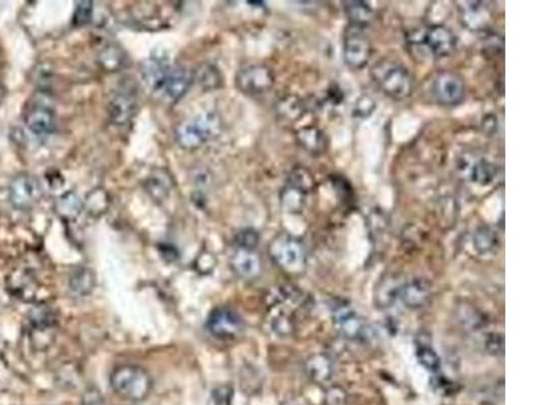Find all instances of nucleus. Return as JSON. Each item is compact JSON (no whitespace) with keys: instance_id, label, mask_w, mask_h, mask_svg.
I'll return each mask as SVG.
<instances>
[{"instance_id":"f3484780","label":"nucleus","mask_w":539,"mask_h":405,"mask_svg":"<svg viewBox=\"0 0 539 405\" xmlns=\"http://www.w3.org/2000/svg\"><path fill=\"white\" fill-rule=\"evenodd\" d=\"M231 268L236 276L243 280H255L262 273V259L255 253V250L237 249L231 258Z\"/></svg>"},{"instance_id":"c9c22d12","label":"nucleus","mask_w":539,"mask_h":405,"mask_svg":"<svg viewBox=\"0 0 539 405\" xmlns=\"http://www.w3.org/2000/svg\"><path fill=\"white\" fill-rule=\"evenodd\" d=\"M259 240H260L259 233L253 228L240 230L234 237L237 249H244V250H255L259 245Z\"/></svg>"},{"instance_id":"a19ab883","label":"nucleus","mask_w":539,"mask_h":405,"mask_svg":"<svg viewBox=\"0 0 539 405\" xmlns=\"http://www.w3.org/2000/svg\"><path fill=\"white\" fill-rule=\"evenodd\" d=\"M234 390L230 385L216 387L214 390V400L216 405H232Z\"/></svg>"},{"instance_id":"f704fd0d","label":"nucleus","mask_w":539,"mask_h":405,"mask_svg":"<svg viewBox=\"0 0 539 405\" xmlns=\"http://www.w3.org/2000/svg\"><path fill=\"white\" fill-rule=\"evenodd\" d=\"M416 357L421 365L430 371H437L441 366L438 354L429 345H421L416 350Z\"/></svg>"},{"instance_id":"f03ea898","label":"nucleus","mask_w":539,"mask_h":405,"mask_svg":"<svg viewBox=\"0 0 539 405\" xmlns=\"http://www.w3.org/2000/svg\"><path fill=\"white\" fill-rule=\"evenodd\" d=\"M109 384L115 394L120 399L139 403L148 397L153 387V380L146 369L126 364L113 369L109 377Z\"/></svg>"},{"instance_id":"ea45409f","label":"nucleus","mask_w":539,"mask_h":405,"mask_svg":"<svg viewBox=\"0 0 539 405\" xmlns=\"http://www.w3.org/2000/svg\"><path fill=\"white\" fill-rule=\"evenodd\" d=\"M485 348H486L488 352H491L493 355L503 354V336L499 335V334H489V335H486V338H485Z\"/></svg>"},{"instance_id":"4468645a","label":"nucleus","mask_w":539,"mask_h":405,"mask_svg":"<svg viewBox=\"0 0 539 405\" xmlns=\"http://www.w3.org/2000/svg\"><path fill=\"white\" fill-rule=\"evenodd\" d=\"M431 298V285L425 280L415 277L403 281L399 291V298L407 308L418 310L425 307Z\"/></svg>"},{"instance_id":"dca6fc26","label":"nucleus","mask_w":539,"mask_h":405,"mask_svg":"<svg viewBox=\"0 0 539 405\" xmlns=\"http://www.w3.org/2000/svg\"><path fill=\"white\" fill-rule=\"evenodd\" d=\"M26 320L33 341H36L38 336L39 342H42V338L45 336L50 339V332L53 331L55 327V315L49 307L39 304L29 313Z\"/></svg>"},{"instance_id":"ddd939ff","label":"nucleus","mask_w":539,"mask_h":405,"mask_svg":"<svg viewBox=\"0 0 539 405\" xmlns=\"http://www.w3.org/2000/svg\"><path fill=\"white\" fill-rule=\"evenodd\" d=\"M136 96L128 90L115 93L108 103V118L112 125L119 128L128 125L136 115Z\"/></svg>"},{"instance_id":"5701e85b","label":"nucleus","mask_w":539,"mask_h":405,"mask_svg":"<svg viewBox=\"0 0 539 405\" xmlns=\"http://www.w3.org/2000/svg\"><path fill=\"white\" fill-rule=\"evenodd\" d=\"M460 6V15L463 23L470 30L484 29L489 20V11L484 3L480 1H464Z\"/></svg>"},{"instance_id":"7c9ffc66","label":"nucleus","mask_w":539,"mask_h":405,"mask_svg":"<svg viewBox=\"0 0 539 405\" xmlns=\"http://www.w3.org/2000/svg\"><path fill=\"white\" fill-rule=\"evenodd\" d=\"M170 179L167 174L158 172L147 177L144 181V189L148 196L155 202H163L170 193Z\"/></svg>"},{"instance_id":"9d476101","label":"nucleus","mask_w":539,"mask_h":405,"mask_svg":"<svg viewBox=\"0 0 539 405\" xmlns=\"http://www.w3.org/2000/svg\"><path fill=\"white\" fill-rule=\"evenodd\" d=\"M433 95L435 100L447 107H454L463 103L467 95L465 81L454 72H441L433 83Z\"/></svg>"},{"instance_id":"473e14b6","label":"nucleus","mask_w":539,"mask_h":405,"mask_svg":"<svg viewBox=\"0 0 539 405\" xmlns=\"http://www.w3.org/2000/svg\"><path fill=\"white\" fill-rule=\"evenodd\" d=\"M83 202H84V208L92 217H100L107 212L109 207V195L103 188H96L90 191Z\"/></svg>"},{"instance_id":"1a4fd4ad","label":"nucleus","mask_w":539,"mask_h":405,"mask_svg":"<svg viewBox=\"0 0 539 405\" xmlns=\"http://www.w3.org/2000/svg\"><path fill=\"white\" fill-rule=\"evenodd\" d=\"M275 84L272 71L266 65H247L236 74V87L248 96L269 92Z\"/></svg>"},{"instance_id":"393cba45","label":"nucleus","mask_w":539,"mask_h":405,"mask_svg":"<svg viewBox=\"0 0 539 405\" xmlns=\"http://www.w3.org/2000/svg\"><path fill=\"white\" fill-rule=\"evenodd\" d=\"M403 280L398 276L384 277L377 284L375 291V304L379 308L384 310L391 307L399 298V291Z\"/></svg>"},{"instance_id":"2eb2a0df","label":"nucleus","mask_w":539,"mask_h":405,"mask_svg":"<svg viewBox=\"0 0 539 405\" xmlns=\"http://www.w3.org/2000/svg\"><path fill=\"white\" fill-rule=\"evenodd\" d=\"M193 81L192 74L183 67H169L157 92H162L170 100H178L188 92Z\"/></svg>"},{"instance_id":"37998d69","label":"nucleus","mask_w":539,"mask_h":405,"mask_svg":"<svg viewBox=\"0 0 539 405\" xmlns=\"http://www.w3.org/2000/svg\"><path fill=\"white\" fill-rule=\"evenodd\" d=\"M4 95H6V91H4L3 85L0 84V103H1V102H3V99H4Z\"/></svg>"},{"instance_id":"4be33fe9","label":"nucleus","mask_w":539,"mask_h":405,"mask_svg":"<svg viewBox=\"0 0 539 405\" xmlns=\"http://www.w3.org/2000/svg\"><path fill=\"white\" fill-rule=\"evenodd\" d=\"M306 376L316 384H325L330 381L335 373L333 361L326 354H314L309 357L305 362Z\"/></svg>"},{"instance_id":"9b49d317","label":"nucleus","mask_w":539,"mask_h":405,"mask_svg":"<svg viewBox=\"0 0 539 405\" xmlns=\"http://www.w3.org/2000/svg\"><path fill=\"white\" fill-rule=\"evenodd\" d=\"M10 202L17 210H29L39 202L42 196V186L36 177L30 174H19L8 189Z\"/></svg>"},{"instance_id":"412c9836","label":"nucleus","mask_w":539,"mask_h":405,"mask_svg":"<svg viewBox=\"0 0 539 405\" xmlns=\"http://www.w3.org/2000/svg\"><path fill=\"white\" fill-rule=\"evenodd\" d=\"M26 126L36 137H46L54 130L53 111L45 106H36L26 115Z\"/></svg>"},{"instance_id":"c03bdc74","label":"nucleus","mask_w":539,"mask_h":405,"mask_svg":"<svg viewBox=\"0 0 539 405\" xmlns=\"http://www.w3.org/2000/svg\"><path fill=\"white\" fill-rule=\"evenodd\" d=\"M284 405H297V404H293V403H286V404H284Z\"/></svg>"},{"instance_id":"f8f14e48","label":"nucleus","mask_w":539,"mask_h":405,"mask_svg":"<svg viewBox=\"0 0 539 405\" xmlns=\"http://www.w3.org/2000/svg\"><path fill=\"white\" fill-rule=\"evenodd\" d=\"M206 327L215 338L231 341L240 335L243 322L240 316L230 308H216L208 317Z\"/></svg>"},{"instance_id":"b1692460","label":"nucleus","mask_w":539,"mask_h":405,"mask_svg":"<svg viewBox=\"0 0 539 405\" xmlns=\"http://www.w3.org/2000/svg\"><path fill=\"white\" fill-rule=\"evenodd\" d=\"M342 6L351 27L364 30L367 26L372 23L375 14L368 3L354 0V1H344Z\"/></svg>"},{"instance_id":"4c0bfd02","label":"nucleus","mask_w":539,"mask_h":405,"mask_svg":"<svg viewBox=\"0 0 539 405\" xmlns=\"http://www.w3.org/2000/svg\"><path fill=\"white\" fill-rule=\"evenodd\" d=\"M271 330L275 332V334L281 335V336L290 335V334L293 332V330H294L293 319L288 316V313H276V315L271 319Z\"/></svg>"},{"instance_id":"c756f323","label":"nucleus","mask_w":539,"mask_h":405,"mask_svg":"<svg viewBox=\"0 0 539 405\" xmlns=\"http://www.w3.org/2000/svg\"><path fill=\"white\" fill-rule=\"evenodd\" d=\"M96 285L94 273L88 268H77L69 277V289L74 295L88 296Z\"/></svg>"},{"instance_id":"58836bf2","label":"nucleus","mask_w":539,"mask_h":405,"mask_svg":"<svg viewBox=\"0 0 539 405\" xmlns=\"http://www.w3.org/2000/svg\"><path fill=\"white\" fill-rule=\"evenodd\" d=\"M346 392L342 387H332L326 390V405H346Z\"/></svg>"},{"instance_id":"bb28decb","label":"nucleus","mask_w":539,"mask_h":405,"mask_svg":"<svg viewBox=\"0 0 539 405\" xmlns=\"http://www.w3.org/2000/svg\"><path fill=\"white\" fill-rule=\"evenodd\" d=\"M305 114V103L302 99H300L295 95L284 96L276 103V115L281 122L285 123H295L298 122Z\"/></svg>"},{"instance_id":"6ab92c4d","label":"nucleus","mask_w":539,"mask_h":405,"mask_svg":"<svg viewBox=\"0 0 539 405\" xmlns=\"http://www.w3.org/2000/svg\"><path fill=\"white\" fill-rule=\"evenodd\" d=\"M39 288L36 276L29 270H15L8 277V289L20 300L36 301Z\"/></svg>"},{"instance_id":"0eeeda50","label":"nucleus","mask_w":539,"mask_h":405,"mask_svg":"<svg viewBox=\"0 0 539 405\" xmlns=\"http://www.w3.org/2000/svg\"><path fill=\"white\" fill-rule=\"evenodd\" d=\"M372 55V46L364 30L351 27L346 30L342 46L345 65L352 71H360L367 67Z\"/></svg>"},{"instance_id":"e433bc0d","label":"nucleus","mask_w":539,"mask_h":405,"mask_svg":"<svg viewBox=\"0 0 539 405\" xmlns=\"http://www.w3.org/2000/svg\"><path fill=\"white\" fill-rule=\"evenodd\" d=\"M93 17V1L84 0L78 1L73 14V25L76 27H81L88 25Z\"/></svg>"},{"instance_id":"20e7f679","label":"nucleus","mask_w":539,"mask_h":405,"mask_svg":"<svg viewBox=\"0 0 539 405\" xmlns=\"http://www.w3.org/2000/svg\"><path fill=\"white\" fill-rule=\"evenodd\" d=\"M269 253L272 262L288 275L298 276L306 269L305 246L295 237L288 234L278 235L271 242Z\"/></svg>"},{"instance_id":"cd10ccee","label":"nucleus","mask_w":539,"mask_h":405,"mask_svg":"<svg viewBox=\"0 0 539 405\" xmlns=\"http://www.w3.org/2000/svg\"><path fill=\"white\" fill-rule=\"evenodd\" d=\"M84 208V202L77 196L76 192H65L61 195L54 204V211L62 221H74L81 214Z\"/></svg>"},{"instance_id":"a211bd4d","label":"nucleus","mask_w":539,"mask_h":405,"mask_svg":"<svg viewBox=\"0 0 539 405\" xmlns=\"http://www.w3.org/2000/svg\"><path fill=\"white\" fill-rule=\"evenodd\" d=\"M335 327L342 338L349 341L361 339L367 330L364 320L351 308H340L336 311Z\"/></svg>"},{"instance_id":"423d86ee","label":"nucleus","mask_w":539,"mask_h":405,"mask_svg":"<svg viewBox=\"0 0 539 405\" xmlns=\"http://www.w3.org/2000/svg\"><path fill=\"white\" fill-rule=\"evenodd\" d=\"M409 41L412 45L425 46L428 52L435 58L451 55L457 43L453 32L444 25H433L428 29L415 30L410 34Z\"/></svg>"},{"instance_id":"79ce46f5","label":"nucleus","mask_w":539,"mask_h":405,"mask_svg":"<svg viewBox=\"0 0 539 405\" xmlns=\"http://www.w3.org/2000/svg\"><path fill=\"white\" fill-rule=\"evenodd\" d=\"M374 110H375V102L370 96H363L360 97L355 106V115L365 118V116H370Z\"/></svg>"},{"instance_id":"c85d7f7f","label":"nucleus","mask_w":539,"mask_h":405,"mask_svg":"<svg viewBox=\"0 0 539 405\" xmlns=\"http://www.w3.org/2000/svg\"><path fill=\"white\" fill-rule=\"evenodd\" d=\"M97 65L104 72H119L127 65V55L118 45H107L97 55Z\"/></svg>"},{"instance_id":"39448f33","label":"nucleus","mask_w":539,"mask_h":405,"mask_svg":"<svg viewBox=\"0 0 539 405\" xmlns=\"http://www.w3.org/2000/svg\"><path fill=\"white\" fill-rule=\"evenodd\" d=\"M314 188V177L302 167H295L288 174V183L281 192V204L288 214H302L307 205L309 195Z\"/></svg>"},{"instance_id":"aec40b11","label":"nucleus","mask_w":539,"mask_h":405,"mask_svg":"<svg viewBox=\"0 0 539 405\" xmlns=\"http://www.w3.org/2000/svg\"><path fill=\"white\" fill-rule=\"evenodd\" d=\"M297 142L312 156H321L328 149V137L323 130L317 126H305L295 134Z\"/></svg>"},{"instance_id":"6e6552de","label":"nucleus","mask_w":539,"mask_h":405,"mask_svg":"<svg viewBox=\"0 0 539 405\" xmlns=\"http://www.w3.org/2000/svg\"><path fill=\"white\" fill-rule=\"evenodd\" d=\"M457 169L464 180L479 186H488L498 177V165L491 160L476 154H464L460 157Z\"/></svg>"},{"instance_id":"7ed1b4c3","label":"nucleus","mask_w":539,"mask_h":405,"mask_svg":"<svg viewBox=\"0 0 539 405\" xmlns=\"http://www.w3.org/2000/svg\"><path fill=\"white\" fill-rule=\"evenodd\" d=\"M221 119L214 111H205L181 123L176 130V141L183 150H197L218 134Z\"/></svg>"},{"instance_id":"72a5a7b5","label":"nucleus","mask_w":539,"mask_h":405,"mask_svg":"<svg viewBox=\"0 0 539 405\" xmlns=\"http://www.w3.org/2000/svg\"><path fill=\"white\" fill-rule=\"evenodd\" d=\"M458 320L464 327L470 330H477L484 326V316L475 307L464 304L458 308Z\"/></svg>"},{"instance_id":"2f4dec72","label":"nucleus","mask_w":539,"mask_h":405,"mask_svg":"<svg viewBox=\"0 0 539 405\" xmlns=\"http://www.w3.org/2000/svg\"><path fill=\"white\" fill-rule=\"evenodd\" d=\"M193 78L198 83V85L205 91H214L223 85V76L220 74L218 68H216L212 64H202L195 72Z\"/></svg>"},{"instance_id":"f257e3e1","label":"nucleus","mask_w":539,"mask_h":405,"mask_svg":"<svg viewBox=\"0 0 539 405\" xmlns=\"http://www.w3.org/2000/svg\"><path fill=\"white\" fill-rule=\"evenodd\" d=\"M371 77L379 90L393 100H406L413 95V76L405 65L396 61H379L371 68Z\"/></svg>"},{"instance_id":"a878e982","label":"nucleus","mask_w":539,"mask_h":405,"mask_svg":"<svg viewBox=\"0 0 539 405\" xmlns=\"http://www.w3.org/2000/svg\"><path fill=\"white\" fill-rule=\"evenodd\" d=\"M473 249L477 252L480 256H493L500 245V240L498 233L489 227V226H480L476 228L473 238Z\"/></svg>"}]
</instances>
